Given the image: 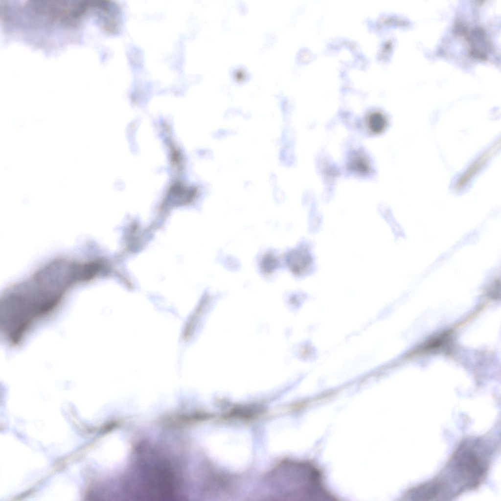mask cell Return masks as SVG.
I'll list each match as a JSON object with an SVG mask.
<instances>
[{
    "mask_svg": "<svg viewBox=\"0 0 501 501\" xmlns=\"http://www.w3.org/2000/svg\"><path fill=\"white\" fill-rule=\"evenodd\" d=\"M279 258L273 253L270 252L264 254L260 262V267L266 275L272 274L279 266Z\"/></svg>",
    "mask_w": 501,
    "mask_h": 501,
    "instance_id": "cell-4",
    "label": "cell"
},
{
    "mask_svg": "<svg viewBox=\"0 0 501 501\" xmlns=\"http://www.w3.org/2000/svg\"><path fill=\"white\" fill-rule=\"evenodd\" d=\"M484 446L479 440L463 442L436 478L451 497L476 488L484 479L489 467L488 454Z\"/></svg>",
    "mask_w": 501,
    "mask_h": 501,
    "instance_id": "cell-1",
    "label": "cell"
},
{
    "mask_svg": "<svg viewBox=\"0 0 501 501\" xmlns=\"http://www.w3.org/2000/svg\"><path fill=\"white\" fill-rule=\"evenodd\" d=\"M387 120L385 116L381 113H375L369 115L368 118V126L374 134L381 133L387 126Z\"/></svg>",
    "mask_w": 501,
    "mask_h": 501,
    "instance_id": "cell-5",
    "label": "cell"
},
{
    "mask_svg": "<svg viewBox=\"0 0 501 501\" xmlns=\"http://www.w3.org/2000/svg\"><path fill=\"white\" fill-rule=\"evenodd\" d=\"M406 497L412 501H437L447 500L442 484L436 479L410 489Z\"/></svg>",
    "mask_w": 501,
    "mask_h": 501,
    "instance_id": "cell-2",
    "label": "cell"
},
{
    "mask_svg": "<svg viewBox=\"0 0 501 501\" xmlns=\"http://www.w3.org/2000/svg\"><path fill=\"white\" fill-rule=\"evenodd\" d=\"M285 260L290 271L298 276L308 273L313 266V259L311 253L302 247L290 250L286 254Z\"/></svg>",
    "mask_w": 501,
    "mask_h": 501,
    "instance_id": "cell-3",
    "label": "cell"
},
{
    "mask_svg": "<svg viewBox=\"0 0 501 501\" xmlns=\"http://www.w3.org/2000/svg\"><path fill=\"white\" fill-rule=\"evenodd\" d=\"M349 166L355 171L363 174L367 173L370 169L367 159L360 153H356L352 156Z\"/></svg>",
    "mask_w": 501,
    "mask_h": 501,
    "instance_id": "cell-6",
    "label": "cell"
}]
</instances>
